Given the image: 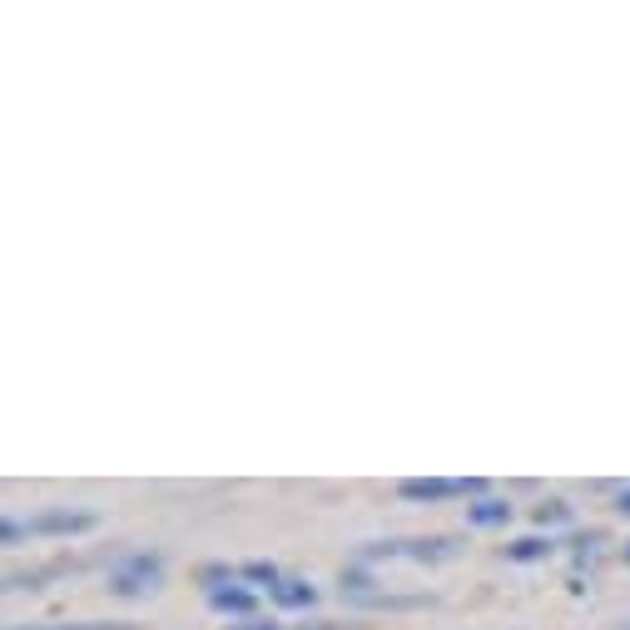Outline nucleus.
I'll return each instance as SVG.
<instances>
[{"label": "nucleus", "mask_w": 630, "mask_h": 630, "mask_svg": "<svg viewBox=\"0 0 630 630\" xmlns=\"http://www.w3.org/2000/svg\"><path fill=\"white\" fill-rule=\"evenodd\" d=\"M159 581H164V561L149 556V551H139V556H129L125 566L110 576V591L115 596H149Z\"/></svg>", "instance_id": "obj_1"}, {"label": "nucleus", "mask_w": 630, "mask_h": 630, "mask_svg": "<svg viewBox=\"0 0 630 630\" xmlns=\"http://www.w3.org/2000/svg\"><path fill=\"white\" fill-rule=\"evenodd\" d=\"M95 511H70V506H50L40 516L25 521V536H80V531H95Z\"/></svg>", "instance_id": "obj_2"}, {"label": "nucleus", "mask_w": 630, "mask_h": 630, "mask_svg": "<svg viewBox=\"0 0 630 630\" xmlns=\"http://www.w3.org/2000/svg\"><path fill=\"white\" fill-rule=\"evenodd\" d=\"M457 492H462V482H447V477H412V482L397 487L402 502H442V497H457Z\"/></svg>", "instance_id": "obj_3"}, {"label": "nucleus", "mask_w": 630, "mask_h": 630, "mask_svg": "<svg viewBox=\"0 0 630 630\" xmlns=\"http://www.w3.org/2000/svg\"><path fill=\"white\" fill-rule=\"evenodd\" d=\"M273 601H278L283 611H303V606L318 601V591H313L308 581H278V586H273Z\"/></svg>", "instance_id": "obj_4"}, {"label": "nucleus", "mask_w": 630, "mask_h": 630, "mask_svg": "<svg viewBox=\"0 0 630 630\" xmlns=\"http://www.w3.org/2000/svg\"><path fill=\"white\" fill-rule=\"evenodd\" d=\"M506 561H516V566H531V561H546L551 556V541H541V536H521V541H511L502 546Z\"/></svg>", "instance_id": "obj_5"}, {"label": "nucleus", "mask_w": 630, "mask_h": 630, "mask_svg": "<svg viewBox=\"0 0 630 630\" xmlns=\"http://www.w3.org/2000/svg\"><path fill=\"white\" fill-rule=\"evenodd\" d=\"M467 521H472V526H506V521H511V502L482 497L477 506H467Z\"/></svg>", "instance_id": "obj_6"}, {"label": "nucleus", "mask_w": 630, "mask_h": 630, "mask_svg": "<svg viewBox=\"0 0 630 630\" xmlns=\"http://www.w3.org/2000/svg\"><path fill=\"white\" fill-rule=\"evenodd\" d=\"M209 606H214V611H224V616H249L253 596H249V591H239V586H224V591H214V596H209Z\"/></svg>", "instance_id": "obj_7"}, {"label": "nucleus", "mask_w": 630, "mask_h": 630, "mask_svg": "<svg viewBox=\"0 0 630 630\" xmlns=\"http://www.w3.org/2000/svg\"><path fill=\"white\" fill-rule=\"evenodd\" d=\"M457 546L447 541V536H437V541H412V546H402V556H412V561H447Z\"/></svg>", "instance_id": "obj_8"}, {"label": "nucleus", "mask_w": 630, "mask_h": 630, "mask_svg": "<svg viewBox=\"0 0 630 630\" xmlns=\"http://www.w3.org/2000/svg\"><path fill=\"white\" fill-rule=\"evenodd\" d=\"M10 630H139L134 621H75V626H10Z\"/></svg>", "instance_id": "obj_9"}, {"label": "nucleus", "mask_w": 630, "mask_h": 630, "mask_svg": "<svg viewBox=\"0 0 630 630\" xmlns=\"http://www.w3.org/2000/svg\"><path fill=\"white\" fill-rule=\"evenodd\" d=\"M244 576H249V581H258V586H268V591L283 581V576H278V566H268V561H249V566H244Z\"/></svg>", "instance_id": "obj_10"}, {"label": "nucleus", "mask_w": 630, "mask_h": 630, "mask_svg": "<svg viewBox=\"0 0 630 630\" xmlns=\"http://www.w3.org/2000/svg\"><path fill=\"white\" fill-rule=\"evenodd\" d=\"M536 521H541V526H551V521H571V506H566V502L536 506Z\"/></svg>", "instance_id": "obj_11"}, {"label": "nucleus", "mask_w": 630, "mask_h": 630, "mask_svg": "<svg viewBox=\"0 0 630 630\" xmlns=\"http://www.w3.org/2000/svg\"><path fill=\"white\" fill-rule=\"evenodd\" d=\"M0 536H5V546H15V541L25 536V521H15V516H5V526H0Z\"/></svg>", "instance_id": "obj_12"}, {"label": "nucleus", "mask_w": 630, "mask_h": 630, "mask_svg": "<svg viewBox=\"0 0 630 630\" xmlns=\"http://www.w3.org/2000/svg\"><path fill=\"white\" fill-rule=\"evenodd\" d=\"M224 630H278L273 621H244V626H224Z\"/></svg>", "instance_id": "obj_13"}, {"label": "nucleus", "mask_w": 630, "mask_h": 630, "mask_svg": "<svg viewBox=\"0 0 630 630\" xmlns=\"http://www.w3.org/2000/svg\"><path fill=\"white\" fill-rule=\"evenodd\" d=\"M616 511H621V516H630V487L621 492V502H616Z\"/></svg>", "instance_id": "obj_14"}, {"label": "nucleus", "mask_w": 630, "mask_h": 630, "mask_svg": "<svg viewBox=\"0 0 630 630\" xmlns=\"http://www.w3.org/2000/svg\"><path fill=\"white\" fill-rule=\"evenodd\" d=\"M298 630H343V626H328V621H318V626H298Z\"/></svg>", "instance_id": "obj_15"}, {"label": "nucleus", "mask_w": 630, "mask_h": 630, "mask_svg": "<svg viewBox=\"0 0 630 630\" xmlns=\"http://www.w3.org/2000/svg\"><path fill=\"white\" fill-rule=\"evenodd\" d=\"M626 566H630V541H626Z\"/></svg>", "instance_id": "obj_16"}]
</instances>
